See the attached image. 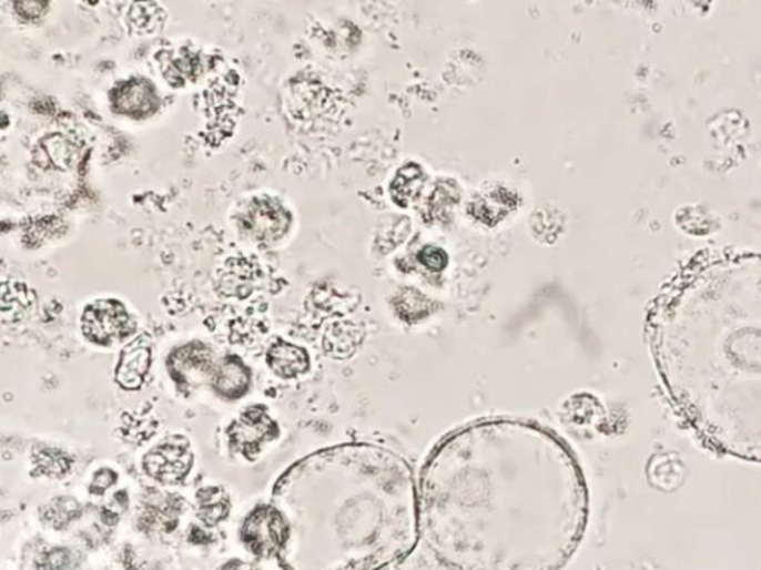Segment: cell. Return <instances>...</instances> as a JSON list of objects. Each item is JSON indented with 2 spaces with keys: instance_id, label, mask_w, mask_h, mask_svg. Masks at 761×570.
<instances>
[{
  "instance_id": "16",
  "label": "cell",
  "mask_w": 761,
  "mask_h": 570,
  "mask_svg": "<svg viewBox=\"0 0 761 570\" xmlns=\"http://www.w3.org/2000/svg\"><path fill=\"white\" fill-rule=\"evenodd\" d=\"M460 200L461 191L457 182L453 179H442L428 196L424 217L427 222H445Z\"/></svg>"
},
{
  "instance_id": "10",
  "label": "cell",
  "mask_w": 761,
  "mask_h": 570,
  "mask_svg": "<svg viewBox=\"0 0 761 570\" xmlns=\"http://www.w3.org/2000/svg\"><path fill=\"white\" fill-rule=\"evenodd\" d=\"M109 104L116 115L131 120H146L159 111V91L146 78H129L112 88L109 92Z\"/></svg>"
},
{
  "instance_id": "21",
  "label": "cell",
  "mask_w": 761,
  "mask_h": 570,
  "mask_svg": "<svg viewBox=\"0 0 761 570\" xmlns=\"http://www.w3.org/2000/svg\"><path fill=\"white\" fill-rule=\"evenodd\" d=\"M419 262L424 263L430 269H444L448 265V254L444 248L435 247V245H426L418 254Z\"/></svg>"
},
{
  "instance_id": "8",
  "label": "cell",
  "mask_w": 761,
  "mask_h": 570,
  "mask_svg": "<svg viewBox=\"0 0 761 570\" xmlns=\"http://www.w3.org/2000/svg\"><path fill=\"white\" fill-rule=\"evenodd\" d=\"M194 454L182 436L164 438L143 456V469L149 477L164 485H179L190 476Z\"/></svg>"
},
{
  "instance_id": "2",
  "label": "cell",
  "mask_w": 761,
  "mask_h": 570,
  "mask_svg": "<svg viewBox=\"0 0 761 570\" xmlns=\"http://www.w3.org/2000/svg\"><path fill=\"white\" fill-rule=\"evenodd\" d=\"M647 339L682 423L708 449L761 464V254L681 272L650 309Z\"/></svg>"
},
{
  "instance_id": "3",
  "label": "cell",
  "mask_w": 761,
  "mask_h": 570,
  "mask_svg": "<svg viewBox=\"0 0 761 570\" xmlns=\"http://www.w3.org/2000/svg\"><path fill=\"white\" fill-rule=\"evenodd\" d=\"M314 476L327 570H378L417 550L418 480L404 456L354 442L318 460Z\"/></svg>"
},
{
  "instance_id": "20",
  "label": "cell",
  "mask_w": 761,
  "mask_h": 570,
  "mask_svg": "<svg viewBox=\"0 0 761 570\" xmlns=\"http://www.w3.org/2000/svg\"><path fill=\"white\" fill-rule=\"evenodd\" d=\"M378 570H453L448 566L442 563L437 560L432 552H428L426 548L419 547L417 550L410 552V554L404 557V559L395 561V563L386 566V568Z\"/></svg>"
},
{
  "instance_id": "4",
  "label": "cell",
  "mask_w": 761,
  "mask_h": 570,
  "mask_svg": "<svg viewBox=\"0 0 761 570\" xmlns=\"http://www.w3.org/2000/svg\"><path fill=\"white\" fill-rule=\"evenodd\" d=\"M81 330L91 344L106 348L130 339L135 332V322L120 301L100 299L82 313Z\"/></svg>"
},
{
  "instance_id": "24",
  "label": "cell",
  "mask_w": 761,
  "mask_h": 570,
  "mask_svg": "<svg viewBox=\"0 0 761 570\" xmlns=\"http://www.w3.org/2000/svg\"><path fill=\"white\" fill-rule=\"evenodd\" d=\"M222 570H260L255 564L247 563L243 560H231L230 563L223 566Z\"/></svg>"
},
{
  "instance_id": "7",
  "label": "cell",
  "mask_w": 761,
  "mask_h": 570,
  "mask_svg": "<svg viewBox=\"0 0 761 570\" xmlns=\"http://www.w3.org/2000/svg\"><path fill=\"white\" fill-rule=\"evenodd\" d=\"M278 436V424L271 418L266 407L260 405L247 407L226 429L231 450L248 460L255 459L264 446Z\"/></svg>"
},
{
  "instance_id": "12",
  "label": "cell",
  "mask_w": 761,
  "mask_h": 570,
  "mask_svg": "<svg viewBox=\"0 0 761 570\" xmlns=\"http://www.w3.org/2000/svg\"><path fill=\"white\" fill-rule=\"evenodd\" d=\"M519 207V195L505 186L489 189L470 201L467 212L489 227L497 226Z\"/></svg>"
},
{
  "instance_id": "18",
  "label": "cell",
  "mask_w": 761,
  "mask_h": 570,
  "mask_svg": "<svg viewBox=\"0 0 761 570\" xmlns=\"http://www.w3.org/2000/svg\"><path fill=\"white\" fill-rule=\"evenodd\" d=\"M196 502H199V516L205 525L214 526L221 523L230 516L231 501L230 495L221 486H207V488L200 489L196 493Z\"/></svg>"
},
{
  "instance_id": "19",
  "label": "cell",
  "mask_w": 761,
  "mask_h": 570,
  "mask_svg": "<svg viewBox=\"0 0 761 570\" xmlns=\"http://www.w3.org/2000/svg\"><path fill=\"white\" fill-rule=\"evenodd\" d=\"M129 20L135 32L152 33L163 28L164 11L156 3H134Z\"/></svg>"
},
{
  "instance_id": "17",
  "label": "cell",
  "mask_w": 761,
  "mask_h": 570,
  "mask_svg": "<svg viewBox=\"0 0 761 570\" xmlns=\"http://www.w3.org/2000/svg\"><path fill=\"white\" fill-rule=\"evenodd\" d=\"M164 78L174 86L186 85V82L195 81L203 70L199 54L190 50L169 52L168 59L160 60Z\"/></svg>"
},
{
  "instance_id": "9",
  "label": "cell",
  "mask_w": 761,
  "mask_h": 570,
  "mask_svg": "<svg viewBox=\"0 0 761 570\" xmlns=\"http://www.w3.org/2000/svg\"><path fill=\"white\" fill-rule=\"evenodd\" d=\"M216 363L213 349L203 342L194 340L174 348L165 364L173 383L187 391L210 384Z\"/></svg>"
},
{
  "instance_id": "5",
  "label": "cell",
  "mask_w": 761,
  "mask_h": 570,
  "mask_svg": "<svg viewBox=\"0 0 761 570\" xmlns=\"http://www.w3.org/2000/svg\"><path fill=\"white\" fill-rule=\"evenodd\" d=\"M237 225L247 238L261 244H274L291 230L292 214L278 200L257 196L239 213Z\"/></svg>"
},
{
  "instance_id": "13",
  "label": "cell",
  "mask_w": 761,
  "mask_h": 570,
  "mask_svg": "<svg viewBox=\"0 0 761 570\" xmlns=\"http://www.w3.org/2000/svg\"><path fill=\"white\" fill-rule=\"evenodd\" d=\"M151 346L140 337L121 350L115 380L125 391H139L151 368Z\"/></svg>"
},
{
  "instance_id": "11",
  "label": "cell",
  "mask_w": 761,
  "mask_h": 570,
  "mask_svg": "<svg viewBox=\"0 0 761 570\" xmlns=\"http://www.w3.org/2000/svg\"><path fill=\"white\" fill-rule=\"evenodd\" d=\"M210 387L223 400L235 401L246 397L252 388V370L237 355L217 359Z\"/></svg>"
},
{
  "instance_id": "1",
  "label": "cell",
  "mask_w": 761,
  "mask_h": 570,
  "mask_svg": "<svg viewBox=\"0 0 761 570\" xmlns=\"http://www.w3.org/2000/svg\"><path fill=\"white\" fill-rule=\"evenodd\" d=\"M423 547L453 570H562L588 529L571 447L545 425L475 420L442 438L418 477Z\"/></svg>"
},
{
  "instance_id": "6",
  "label": "cell",
  "mask_w": 761,
  "mask_h": 570,
  "mask_svg": "<svg viewBox=\"0 0 761 570\" xmlns=\"http://www.w3.org/2000/svg\"><path fill=\"white\" fill-rule=\"evenodd\" d=\"M291 538V525L277 508L260 506L244 520L242 539L244 546L256 556L271 557L282 551Z\"/></svg>"
},
{
  "instance_id": "22",
  "label": "cell",
  "mask_w": 761,
  "mask_h": 570,
  "mask_svg": "<svg viewBox=\"0 0 761 570\" xmlns=\"http://www.w3.org/2000/svg\"><path fill=\"white\" fill-rule=\"evenodd\" d=\"M50 3L47 2H17L14 8L17 14L23 17L24 20H38L41 19L47 12V8Z\"/></svg>"
},
{
  "instance_id": "23",
  "label": "cell",
  "mask_w": 761,
  "mask_h": 570,
  "mask_svg": "<svg viewBox=\"0 0 761 570\" xmlns=\"http://www.w3.org/2000/svg\"><path fill=\"white\" fill-rule=\"evenodd\" d=\"M116 480V472H113L112 469H100L98 474H94V481L93 485H91V492L103 493L104 490L115 485Z\"/></svg>"
},
{
  "instance_id": "15",
  "label": "cell",
  "mask_w": 761,
  "mask_h": 570,
  "mask_svg": "<svg viewBox=\"0 0 761 570\" xmlns=\"http://www.w3.org/2000/svg\"><path fill=\"white\" fill-rule=\"evenodd\" d=\"M427 174L417 162H408L396 171L390 183V196L399 207H408L422 196Z\"/></svg>"
},
{
  "instance_id": "14",
  "label": "cell",
  "mask_w": 761,
  "mask_h": 570,
  "mask_svg": "<svg viewBox=\"0 0 761 570\" xmlns=\"http://www.w3.org/2000/svg\"><path fill=\"white\" fill-rule=\"evenodd\" d=\"M266 364L282 379H296L308 371L310 357L307 350L301 346L277 340L266 353Z\"/></svg>"
}]
</instances>
